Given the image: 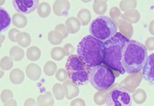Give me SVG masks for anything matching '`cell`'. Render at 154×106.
<instances>
[{
    "mask_svg": "<svg viewBox=\"0 0 154 106\" xmlns=\"http://www.w3.org/2000/svg\"><path fill=\"white\" fill-rule=\"evenodd\" d=\"M129 39L117 32L113 37L103 42V63L118 75L126 73L122 65L123 52Z\"/></svg>",
    "mask_w": 154,
    "mask_h": 106,
    "instance_id": "6da1fadb",
    "label": "cell"
},
{
    "mask_svg": "<svg viewBox=\"0 0 154 106\" xmlns=\"http://www.w3.org/2000/svg\"><path fill=\"white\" fill-rule=\"evenodd\" d=\"M148 58L147 49L143 44L130 40L123 52L122 65L126 73L133 74L143 71Z\"/></svg>",
    "mask_w": 154,
    "mask_h": 106,
    "instance_id": "7a4b0ae2",
    "label": "cell"
},
{
    "mask_svg": "<svg viewBox=\"0 0 154 106\" xmlns=\"http://www.w3.org/2000/svg\"><path fill=\"white\" fill-rule=\"evenodd\" d=\"M103 42L92 35L83 38L77 47V56L89 68L103 63Z\"/></svg>",
    "mask_w": 154,
    "mask_h": 106,
    "instance_id": "3957f363",
    "label": "cell"
},
{
    "mask_svg": "<svg viewBox=\"0 0 154 106\" xmlns=\"http://www.w3.org/2000/svg\"><path fill=\"white\" fill-rule=\"evenodd\" d=\"M118 76L112 69L101 64L89 68V82L96 90L103 91L112 87Z\"/></svg>",
    "mask_w": 154,
    "mask_h": 106,
    "instance_id": "277c9868",
    "label": "cell"
},
{
    "mask_svg": "<svg viewBox=\"0 0 154 106\" xmlns=\"http://www.w3.org/2000/svg\"><path fill=\"white\" fill-rule=\"evenodd\" d=\"M117 26L112 19L106 16L96 18L89 26V32L92 36L102 42L110 39L117 33Z\"/></svg>",
    "mask_w": 154,
    "mask_h": 106,
    "instance_id": "5b68a950",
    "label": "cell"
},
{
    "mask_svg": "<svg viewBox=\"0 0 154 106\" xmlns=\"http://www.w3.org/2000/svg\"><path fill=\"white\" fill-rule=\"evenodd\" d=\"M66 70L69 80L78 86L86 85L89 82V68L81 61L76 55H72L68 57Z\"/></svg>",
    "mask_w": 154,
    "mask_h": 106,
    "instance_id": "8992f818",
    "label": "cell"
},
{
    "mask_svg": "<svg viewBox=\"0 0 154 106\" xmlns=\"http://www.w3.org/2000/svg\"><path fill=\"white\" fill-rule=\"evenodd\" d=\"M106 106H132V98L130 93L119 89H112L106 102Z\"/></svg>",
    "mask_w": 154,
    "mask_h": 106,
    "instance_id": "52a82bcc",
    "label": "cell"
},
{
    "mask_svg": "<svg viewBox=\"0 0 154 106\" xmlns=\"http://www.w3.org/2000/svg\"><path fill=\"white\" fill-rule=\"evenodd\" d=\"M143 79L142 71L137 73L130 74L126 77L122 82L118 84V88L123 91H126L128 93L133 94L137 90V87L140 85L142 80Z\"/></svg>",
    "mask_w": 154,
    "mask_h": 106,
    "instance_id": "ba28073f",
    "label": "cell"
},
{
    "mask_svg": "<svg viewBox=\"0 0 154 106\" xmlns=\"http://www.w3.org/2000/svg\"><path fill=\"white\" fill-rule=\"evenodd\" d=\"M38 0H13L12 5L18 13L22 15L30 14L38 9Z\"/></svg>",
    "mask_w": 154,
    "mask_h": 106,
    "instance_id": "9c48e42d",
    "label": "cell"
},
{
    "mask_svg": "<svg viewBox=\"0 0 154 106\" xmlns=\"http://www.w3.org/2000/svg\"><path fill=\"white\" fill-rule=\"evenodd\" d=\"M142 73L146 81L154 85V52L147 58Z\"/></svg>",
    "mask_w": 154,
    "mask_h": 106,
    "instance_id": "30bf717a",
    "label": "cell"
},
{
    "mask_svg": "<svg viewBox=\"0 0 154 106\" xmlns=\"http://www.w3.org/2000/svg\"><path fill=\"white\" fill-rule=\"evenodd\" d=\"M63 87L65 89L66 98L68 100H71L72 98H75L79 94V88L77 85L72 82L71 80L68 79L66 82L63 83Z\"/></svg>",
    "mask_w": 154,
    "mask_h": 106,
    "instance_id": "8fae6325",
    "label": "cell"
},
{
    "mask_svg": "<svg viewBox=\"0 0 154 106\" xmlns=\"http://www.w3.org/2000/svg\"><path fill=\"white\" fill-rule=\"evenodd\" d=\"M53 12L58 16H64L68 14L70 3L66 0H57L53 4Z\"/></svg>",
    "mask_w": 154,
    "mask_h": 106,
    "instance_id": "7c38bea8",
    "label": "cell"
},
{
    "mask_svg": "<svg viewBox=\"0 0 154 106\" xmlns=\"http://www.w3.org/2000/svg\"><path fill=\"white\" fill-rule=\"evenodd\" d=\"M117 86V84H114L112 87L109 88L108 89H106L103 91H99L96 93H95L94 96H93V100L94 102L96 103L97 105H103V104H106V100L108 98L109 95L110 94V92H112V89H115Z\"/></svg>",
    "mask_w": 154,
    "mask_h": 106,
    "instance_id": "4fadbf2b",
    "label": "cell"
},
{
    "mask_svg": "<svg viewBox=\"0 0 154 106\" xmlns=\"http://www.w3.org/2000/svg\"><path fill=\"white\" fill-rule=\"evenodd\" d=\"M26 74L32 81H37L40 78L42 70L38 65L35 63H30L26 68Z\"/></svg>",
    "mask_w": 154,
    "mask_h": 106,
    "instance_id": "5bb4252c",
    "label": "cell"
},
{
    "mask_svg": "<svg viewBox=\"0 0 154 106\" xmlns=\"http://www.w3.org/2000/svg\"><path fill=\"white\" fill-rule=\"evenodd\" d=\"M11 23L12 19L7 11L2 7H0V32L6 31L10 26Z\"/></svg>",
    "mask_w": 154,
    "mask_h": 106,
    "instance_id": "9a60e30c",
    "label": "cell"
},
{
    "mask_svg": "<svg viewBox=\"0 0 154 106\" xmlns=\"http://www.w3.org/2000/svg\"><path fill=\"white\" fill-rule=\"evenodd\" d=\"M66 28L68 31L69 34H75L78 32L80 29L81 23L76 17H71L67 19L65 23Z\"/></svg>",
    "mask_w": 154,
    "mask_h": 106,
    "instance_id": "2e32d148",
    "label": "cell"
},
{
    "mask_svg": "<svg viewBox=\"0 0 154 106\" xmlns=\"http://www.w3.org/2000/svg\"><path fill=\"white\" fill-rule=\"evenodd\" d=\"M117 28H119V33L121 35L126 37L129 40L130 39L133 35V27L132 24L129 23L128 22L123 20L120 22L119 25L117 26Z\"/></svg>",
    "mask_w": 154,
    "mask_h": 106,
    "instance_id": "e0dca14e",
    "label": "cell"
},
{
    "mask_svg": "<svg viewBox=\"0 0 154 106\" xmlns=\"http://www.w3.org/2000/svg\"><path fill=\"white\" fill-rule=\"evenodd\" d=\"M38 106H53L54 97L51 92H46L44 94L39 95L37 98Z\"/></svg>",
    "mask_w": 154,
    "mask_h": 106,
    "instance_id": "ac0fdd59",
    "label": "cell"
},
{
    "mask_svg": "<svg viewBox=\"0 0 154 106\" xmlns=\"http://www.w3.org/2000/svg\"><path fill=\"white\" fill-rule=\"evenodd\" d=\"M123 19L130 24L137 23L140 19V13L136 9L128 10L123 13Z\"/></svg>",
    "mask_w": 154,
    "mask_h": 106,
    "instance_id": "d6986e66",
    "label": "cell"
},
{
    "mask_svg": "<svg viewBox=\"0 0 154 106\" xmlns=\"http://www.w3.org/2000/svg\"><path fill=\"white\" fill-rule=\"evenodd\" d=\"M9 79L14 85H19L23 83L25 79V75L23 71L19 68H15L12 70L9 74Z\"/></svg>",
    "mask_w": 154,
    "mask_h": 106,
    "instance_id": "ffe728a7",
    "label": "cell"
},
{
    "mask_svg": "<svg viewBox=\"0 0 154 106\" xmlns=\"http://www.w3.org/2000/svg\"><path fill=\"white\" fill-rule=\"evenodd\" d=\"M16 42L22 48H27L31 43V37L26 32H20L16 35Z\"/></svg>",
    "mask_w": 154,
    "mask_h": 106,
    "instance_id": "44dd1931",
    "label": "cell"
},
{
    "mask_svg": "<svg viewBox=\"0 0 154 106\" xmlns=\"http://www.w3.org/2000/svg\"><path fill=\"white\" fill-rule=\"evenodd\" d=\"M27 23H28V20L24 15L16 13L12 16V24L16 26V28H24L25 26H26Z\"/></svg>",
    "mask_w": 154,
    "mask_h": 106,
    "instance_id": "7402d4cb",
    "label": "cell"
},
{
    "mask_svg": "<svg viewBox=\"0 0 154 106\" xmlns=\"http://www.w3.org/2000/svg\"><path fill=\"white\" fill-rule=\"evenodd\" d=\"M93 9L95 13L100 16L105 14L107 10V2L103 0H96L93 2Z\"/></svg>",
    "mask_w": 154,
    "mask_h": 106,
    "instance_id": "603a6c76",
    "label": "cell"
},
{
    "mask_svg": "<svg viewBox=\"0 0 154 106\" xmlns=\"http://www.w3.org/2000/svg\"><path fill=\"white\" fill-rule=\"evenodd\" d=\"M63 39H64L63 35L60 32L56 31V30L49 32V34H48V40L52 45H60L63 42Z\"/></svg>",
    "mask_w": 154,
    "mask_h": 106,
    "instance_id": "cb8c5ba5",
    "label": "cell"
},
{
    "mask_svg": "<svg viewBox=\"0 0 154 106\" xmlns=\"http://www.w3.org/2000/svg\"><path fill=\"white\" fill-rule=\"evenodd\" d=\"M91 13L90 11L88 10L87 9H82L78 12L77 14V19L80 21L82 26H87L91 20Z\"/></svg>",
    "mask_w": 154,
    "mask_h": 106,
    "instance_id": "d4e9b609",
    "label": "cell"
},
{
    "mask_svg": "<svg viewBox=\"0 0 154 106\" xmlns=\"http://www.w3.org/2000/svg\"><path fill=\"white\" fill-rule=\"evenodd\" d=\"M27 59L31 62L38 61L41 57V51L36 46H31L26 51Z\"/></svg>",
    "mask_w": 154,
    "mask_h": 106,
    "instance_id": "484cf974",
    "label": "cell"
},
{
    "mask_svg": "<svg viewBox=\"0 0 154 106\" xmlns=\"http://www.w3.org/2000/svg\"><path fill=\"white\" fill-rule=\"evenodd\" d=\"M9 56L13 59V61L19 62L25 56V52L19 46H13L9 51Z\"/></svg>",
    "mask_w": 154,
    "mask_h": 106,
    "instance_id": "4316f807",
    "label": "cell"
},
{
    "mask_svg": "<svg viewBox=\"0 0 154 106\" xmlns=\"http://www.w3.org/2000/svg\"><path fill=\"white\" fill-rule=\"evenodd\" d=\"M109 16H110L109 18L112 19V21L115 23L116 26L120 23V22L124 20L123 15L120 12V9L117 7L111 8L110 11H109Z\"/></svg>",
    "mask_w": 154,
    "mask_h": 106,
    "instance_id": "83f0119b",
    "label": "cell"
},
{
    "mask_svg": "<svg viewBox=\"0 0 154 106\" xmlns=\"http://www.w3.org/2000/svg\"><path fill=\"white\" fill-rule=\"evenodd\" d=\"M132 98L133 101L138 104H142L146 101V93L142 89H138L135 91V92L132 95Z\"/></svg>",
    "mask_w": 154,
    "mask_h": 106,
    "instance_id": "f1b7e54d",
    "label": "cell"
},
{
    "mask_svg": "<svg viewBox=\"0 0 154 106\" xmlns=\"http://www.w3.org/2000/svg\"><path fill=\"white\" fill-rule=\"evenodd\" d=\"M53 97L56 99H57V100H59V101L63 100L66 97L65 89H64L63 84L56 83L53 85Z\"/></svg>",
    "mask_w": 154,
    "mask_h": 106,
    "instance_id": "f546056e",
    "label": "cell"
},
{
    "mask_svg": "<svg viewBox=\"0 0 154 106\" xmlns=\"http://www.w3.org/2000/svg\"><path fill=\"white\" fill-rule=\"evenodd\" d=\"M51 6L47 2H42L40 5H38V7L37 9L38 15L41 18H46L50 15L51 13Z\"/></svg>",
    "mask_w": 154,
    "mask_h": 106,
    "instance_id": "4dcf8cb0",
    "label": "cell"
},
{
    "mask_svg": "<svg viewBox=\"0 0 154 106\" xmlns=\"http://www.w3.org/2000/svg\"><path fill=\"white\" fill-rule=\"evenodd\" d=\"M51 58L54 61H61L62 59L66 56V52L62 47H55L51 50Z\"/></svg>",
    "mask_w": 154,
    "mask_h": 106,
    "instance_id": "1f68e13d",
    "label": "cell"
},
{
    "mask_svg": "<svg viewBox=\"0 0 154 106\" xmlns=\"http://www.w3.org/2000/svg\"><path fill=\"white\" fill-rule=\"evenodd\" d=\"M137 5V1L135 0H123L119 2V9L123 12L135 9Z\"/></svg>",
    "mask_w": 154,
    "mask_h": 106,
    "instance_id": "d6a6232c",
    "label": "cell"
},
{
    "mask_svg": "<svg viewBox=\"0 0 154 106\" xmlns=\"http://www.w3.org/2000/svg\"><path fill=\"white\" fill-rule=\"evenodd\" d=\"M43 71L47 76H53L57 71V65L53 61L47 62L44 65Z\"/></svg>",
    "mask_w": 154,
    "mask_h": 106,
    "instance_id": "836d02e7",
    "label": "cell"
},
{
    "mask_svg": "<svg viewBox=\"0 0 154 106\" xmlns=\"http://www.w3.org/2000/svg\"><path fill=\"white\" fill-rule=\"evenodd\" d=\"M13 67V59L10 56H5L0 60V68L2 71H8Z\"/></svg>",
    "mask_w": 154,
    "mask_h": 106,
    "instance_id": "e575fe53",
    "label": "cell"
},
{
    "mask_svg": "<svg viewBox=\"0 0 154 106\" xmlns=\"http://www.w3.org/2000/svg\"><path fill=\"white\" fill-rule=\"evenodd\" d=\"M55 75H56V78L59 82L63 83L64 82L68 80V73H67V71L66 70V68H60L59 70H57Z\"/></svg>",
    "mask_w": 154,
    "mask_h": 106,
    "instance_id": "d590c367",
    "label": "cell"
},
{
    "mask_svg": "<svg viewBox=\"0 0 154 106\" xmlns=\"http://www.w3.org/2000/svg\"><path fill=\"white\" fill-rule=\"evenodd\" d=\"M0 98H1V101L5 104L7 101H9V100L12 99V98H13V93L9 89H5V90H3L1 92Z\"/></svg>",
    "mask_w": 154,
    "mask_h": 106,
    "instance_id": "8d00e7d4",
    "label": "cell"
},
{
    "mask_svg": "<svg viewBox=\"0 0 154 106\" xmlns=\"http://www.w3.org/2000/svg\"><path fill=\"white\" fill-rule=\"evenodd\" d=\"M55 30L59 32H60L62 35H63L64 38H66V37H68L69 35V32L67 31L66 28V26L64 24H59L56 26V28H55Z\"/></svg>",
    "mask_w": 154,
    "mask_h": 106,
    "instance_id": "74e56055",
    "label": "cell"
},
{
    "mask_svg": "<svg viewBox=\"0 0 154 106\" xmlns=\"http://www.w3.org/2000/svg\"><path fill=\"white\" fill-rule=\"evenodd\" d=\"M145 47L147 51H153L154 50V37H149L146 40Z\"/></svg>",
    "mask_w": 154,
    "mask_h": 106,
    "instance_id": "f35d334b",
    "label": "cell"
},
{
    "mask_svg": "<svg viewBox=\"0 0 154 106\" xmlns=\"http://www.w3.org/2000/svg\"><path fill=\"white\" fill-rule=\"evenodd\" d=\"M19 32H20V31L19 29H12L9 32V40L12 42H16V35H17V34Z\"/></svg>",
    "mask_w": 154,
    "mask_h": 106,
    "instance_id": "ab89813d",
    "label": "cell"
},
{
    "mask_svg": "<svg viewBox=\"0 0 154 106\" xmlns=\"http://www.w3.org/2000/svg\"><path fill=\"white\" fill-rule=\"evenodd\" d=\"M63 49H64V51H65V52H66V56H67L69 57L70 56L73 55L74 47L72 44H70V43L66 44V45L63 46Z\"/></svg>",
    "mask_w": 154,
    "mask_h": 106,
    "instance_id": "60d3db41",
    "label": "cell"
},
{
    "mask_svg": "<svg viewBox=\"0 0 154 106\" xmlns=\"http://www.w3.org/2000/svg\"><path fill=\"white\" fill-rule=\"evenodd\" d=\"M70 106H86V102L82 98H75L73 99L71 103H70Z\"/></svg>",
    "mask_w": 154,
    "mask_h": 106,
    "instance_id": "b9f144b4",
    "label": "cell"
},
{
    "mask_svg": "<svg viewBox=\"0 0 154 106\" xmlns=\"http://www.w3.org/2000/svg\"><path fill=\"white\" fill-rule=\"evenodd\" d=\"M24 106H38L37 102L35 101V99L29 98L26 99L24 103Z\"/></svg>",
    "mask_w": 154,
    "mask_h": 106,
    "instance_id": "7bdbcfd3",
    "label": "cell"
},
{
    "mask_svg": "<svg viewBox=\"0 0 154 106\" xmlns=\"http://www.w3.org/2000/svg\"><path fill=\"white\" fill-rule=\"evenodd\" d=\"M3 106H17V102H16V100L12 98L11 100H9V101H7L6 103L3 104Z\"/></svg>",
    "mask_w": 154,
    "mask_h": 106,
    "instance_id": "ee69618b",
    "label": "cell"
},
{
    "mask_svg": "<svg viewBox=\"0 0 154 106\" xmlns=\"http://www.w3.org/2000/svg\"><path fill=\"white\" fill-rule=\"evenodd\" d=\"M149 32L151 35H152L154 36V20L151 21V23H149Z\"/></svg>",
    "mask_w": 154,
    "mask_h": 106,
    "instance_id": "f6af8a7d",
    "label": "cell"
},
{
    "mask_svg": "<svg viewBox=\"0 0 154 106\" xmlns=\"http://www.w3.org/2000/svg\"><path fill=\"white\" fill-rule=\"evenodd\" d=\"M5 35H1V34H0V49H1V47H2V43H3V42L5 41Z\"/></svg>",
    "mask_w": 154,
    "mask_h": 106,
    "instance_id": "bcb514c9",
    "label": "cell"
},
{
    "mask_svg": "<svg viewBox=\"0 0 154 106\" xmlns=\"http://www.w3.org/2000/svg\"><path fill=\"white\" fill-rule=\"evenodd\" d=\"M4 71H2V69H1V68H0V78H2V77H3L4 75Z\"/></svg>",
    "mask_w": 154,
    "mask_h": 106,
    "instance_id": "7dc6e473",
    "label": "cell"
},
{
    "mask_svg": "<svg viewBox=\"0 0 154 106\" xmlns=\"http://www.w3.org/2000/svg\"><path fill=\"white\" fill-rule=\"evenodd\" d=\"M4 3H5V1H0V7H1V5H3Z\"/></svg>",
    "mask_w": 154,
    "mask_h": 106,
    "instance_id": "c3c4849f",
    "label": "cell"
}]
</instances>
